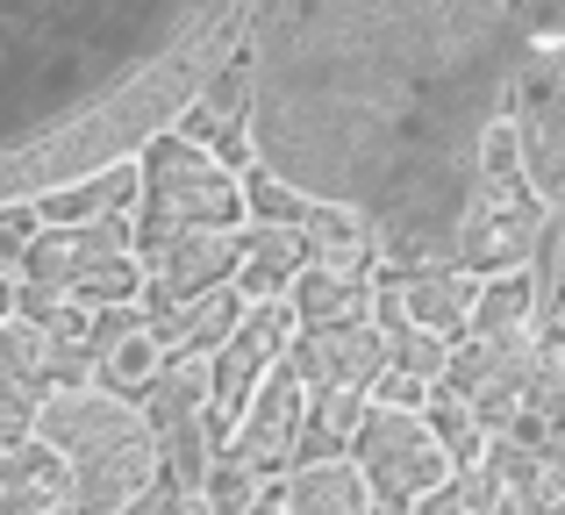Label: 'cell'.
Segmentation results:
<instances>
[{"label": "cell", "instance_id": "obj_1", "mask_svg": "<svg viewBox=\"0 0 565 515\" xmlns=\"http://www.w3.org/2000/svg\"><path fill=\"white\" fill-rule=\"evenodd\" d=\"M565 8L480 0H273L244 8V137L301 208L351 215L408 272L451 265L480 201V151Z\"/></svg>", "mask_w": 565, "mask_h": 515}, {"label": "cell", "instance_id": "obj_2", "mask_svg": "<svg viewBox=\"0 0 565 515\" xmlns=\"http://www.w3.org/2000/svg\"><path fill=\"white\" fill-rule=\"evenodd\" d=\"M244 43L222 0H0V208L122 165Z\"/></svg>", "mask_w": 565, "mask_h": 515}, {"label": "cell", "instance_id": "obj_3", "mask_svg": "<svg viewBox=\"0 0 565 515\" xmlns=\"http://www.w3.org/2000/svg\"><path fill=\"white\" fill-rule=\"evenodd\" d=\"M36 444L65 465V515H122L143 487H158V444L129 401L108 387L43 394Z\"/></svg>", "mask_w": 565, "mask_h": 515}, {"label": "cell", "instance_id": "obj_4", "mask_svg": "<svg viewBox=\"0 0 565 515\" xmlns=\"http://www.w3.org/2000/svg\"><path fill=\"white\" fill-rule=\"evenodd\" d=\"M193 229H244V186L215 151H193L166 129L137 151V223H129V251H158Z\"/></svg>", "mask_w": 565, "mask_h": 515}, {"label": "cell", "instance_id": "obj_5", "mask_svg": "<svg viewBox=\"0 0 565 515\" xmlns=\"http://www.w3.org/2000/svg\"><path fill=\"white\" fill-rule=\"evenodd\" d=\"M22 293L36 301H72V308H137L143 265L129 251V215L79 229H36L22 251Z\"/></svg>", "mask_w": 565, "mask_h": 515}, {"label": "cell", "instance_id": "obj_6", "mask_svg": "<svg viewBox=\"0 0 565 515\" xmlns=\"http://www.w3.org/2000/svg\"><path fill=\"white\" fill-rule=\"evenodd\" d=\"M509 129H515V158H523V186L537 208L565 201V29L552 43L523 57L509 86Z\"/></svg>", "mask_w": 565, "mask_h": 515}, {"label": "cell", "instance_id": "obj_7", "mask_svg": "<svg viewBox=\"0 0 565 515\" xmlns=\"http://www.w3.org/2000/svg\"><path fill=\"white\" fill-rule=\"evenodd\" d=\"M351 465H359L373 515H408L423 494L451 487V459L437 451V437L423 430V416H386L365 408L359 437H351Z\"/></svg>", "mask_w": 565, "mask_h": 515}, {"label": "cell", "instance_id": "obj_8", "mask_svg": "<svg viewBox=\"0 0 565 515\" xmlns=\"http://www.w3.org/2000/svg\"><path fill=\"white\" fill-rule=\"evenodd\" d=\"M544 344L537 330H515V336H451V358H444V387L480 416L487 437L509 430L515 401H523L530 373H537Z\"/></svg>", "mask_w": 565, "mask_h": 515}, {"label": "cell", "instance_id": "obj_9", "mask_svg": "<svg viewBox=\"0 0 565 515\" xmlns=\"http://www.w3.org/2000/svg\"><path fill=\"white\" fill-rule=\"evenodd\" d=\"M287 373L301 379V394H359L386 373V336L373 322H344V330H294Z\"/></svg>", "mask_w": 565, "mask_h": 515}, {"label": "cell", "instance_id": "obj_10", "mask_svg": "<svg viewBox=\"0 0 565 515\" xmlns=\"http://www.w3.org/2000/svg\"><path fill=\"white\" fill-rule=\"evenodd\" d=\"M301 416H308V394H301V379L287 373V358H279L215 451H222V459H236V465H250V473H273V465L294 459V444H301Z\"/></svg>", "mask_w": 565, "mask_h": 515}, {"label": "cell", "instance_id": "obj_11", "mask_svg": "<svg viewBox=\"0 0 565 515\" xmlns=\"http://www.w3.org/2000/svg\"><path fill=\"white\" fill-rule=\"evenodd\" d=\"M386 301H394V330L408 322V330H429V336H466V315H472V293H480V279L451 272V265H429V272H394L380 279Z\"/></svg>", "mask_w": 565, "mask_h": 515}, {"label": "cell", "instance_id": "obj_12", "mask_svg": "<svg viewBox=\"0 0 565 515\" xmlns=\"http://www.w3.org/2000/svg\"><path fill=\"white\" fill-rule=\"evenodd\" d=\"M207 401H215V365L207 358H166L158 365V379L143 387V430H151V444H166V437H186L207 422Z\"/></svg>", "mask_w": 565, "mask_h": 515}, {"label": "cell", "instance_id": "obj_13", "mask_svg": "<svg viewBox=\"0 0 565 515\" xmlns=\"http://www.w3.org/2000/svg\"><path fill=\"white\" fill-rule=\"evenodd\" d=\"M308 244L301 229H236V301L258 308V301H287V287L301 279Z\"/></svg>", "mask_w": 565, "mask_h": 515}, {"label": "cell", "instance_id": "obj_14", "mask_svg": "<svg viewBox=\"0 0 565 515\" xmlns=\"http://www.w3.org/2000/svg\"><path fill=\"white\" fill-rule=\"evenodd\" d=\"M273 502H279V515H373V494H365V480H359L351 459L294 465Z\"/></svg>", "mask_w": 565, "mask_h": 515}, {"label": "cell", "instance_id": "obj_15", "mask_svg": "<svg viewBox=\"0 0 565 515\" xmlns=\"http://www.w3.org/2000/svg\"><path fill=\"white\" fill-rule=\"evenodd\" d=\"M287 308H294V330H344V322H373V279L301 265V279L287 287Z\"/></svg>", "mask_w": 565, "mask_h": 515}, {"label": "cell", "instance_id": "obj_16", "mask_svg": "<svg viewBox=\"0 0 565 515\" xmlns=\"http://www.w3.org/2000/svg\"><path fill=\"white\" fill-rule=\"evenodd\" d=\"M172 137L193 143V151H207V143H215V151H230V143L244 137V57H230V65H222L215 79L186 100Z\"/></svg>", "mask_w": 565, "mask_h": 515}, {"label": "cell", "instance_id": "obj_17", "mask_svg": "<svg viewBox=\"0 0 565 515\" xmlns=\"http://www.w3.org/2000/svg\"><path fill=\"white\" fill-rule=\"evenodd\" d=\"M236 315H244V301H236V287H215L207 301L180 308L172 322H151V330H158V351H166V358H215V351L230 344Z\"/></svg>", "mask_w": 565, "mask_h": 515}, {"label": "cell", "instance_id": "obj_18", "mask_svg": "<svg viewBox=\"0 0 565 515\" xmlns=\"http://www.w3.org/2000/svg\"><path fill=\"white\" fill-rule=\"evenodd\" d=\"M94 358H100V379H108V394L122 401V394H143L158 379V365H166V351H158V330L143 322V308L122 322V330L94 336Z\"/></svg>", "mask_w": 565, "mask_h": 515}, {"label": "cell", "instance_id": "obj_19", "mask_svg": "<svg viewBox=\"0 0 565 515\" xmlns=\"http://www.w3.org/2000/svg\"><path fill=\"white\" fill-rule=\"evenodd\" d=\"M515 330H537V279H530V272L480 279L472 315H466V336H515Z\"/></svg>", "mask_w": 565, "mask_h": 515}, {"label": "cell", "instance_id": "obj_20", "mask_svg": "<svg viewBox=\"0 0 565 515\" xmlns=\"http://www.w3.org/2000/svg\"><path fill=\"white\" fill-rule=\"evenodd\" d=\"M423 430L437 437V451L451 459V473L480 465V459H487V444H494V437L480 430V416H472V408L458 401L451 387H429V401H423Z\"/></svg>", "mask_w": 565, "mask_h": 515}, {"label": "cell", "instance_id": "obj_21", "mask_svg": "<svg viewBox=\"0 0 565 515\" xmlns=\"http://www.w3.org/2000/svg\"><path fill=\"white\" fill-rule=\"evenodd\" d=\"M0 394H29V401H43V330L22 315L0 322Z\"/></svg>", "mask_w": 565, "mask_h": 515}, {"label": "cell", "instance_id": "obj_22", "mask_svg": "<svg viewBox=\"0 0 565 515\" xmlns=\"http://www.w3.org/2000/svg\"><path fill=\"white\" fill-rule=\"evenodd\" d=\"M265 494H273V480L215 451V465H207V487H201V508H207V515H250Z\"/></svg>", "mask_w": 565, "mask_h": 515}, {"label": "cell", "instance_id": "obj_23", "mask_svg": "<svg viewBox=\"0 0 565 515\" xmlns=\"http://www.w3.org/2000/svg\"><path fill=\"white\" fill-rule=\"evenodd\" d=\"M386 336V373H408V379H423V387H437L444 379V358H451V344L444 336H429V330H380Z\"/></svg>", "mask_w": 565, "mask_h": 515}, {"label": "cell", "instance_id": "obj_24", "mask_svg": "<svg viewBox=\"0 0 565 515\" xmlns=\"http://www.w3.org/2000/svg\"><path fill=\"white\" fill-rule=\"evenodd\" d=\"M36 408L43 401H29V394H0V451H14V444L36 437Z\"/></svg>", "mask_w": 565, "mask_h": 515}, {"label": "cell", "instance_id": "obj_25", "mask_svg": "<svg viewBox=\"0 0 565 515\" xmlns=\"http://www.w3.org/2000/svg\"><path fill=\"white\" fill-rule=\"evenodd\" d=\"M408 515H472V508H466V494H458V487H437V494H423Z\"/></svg>", "mask_w": 565, "mask_h": 515}, {"label": "cell", "instance_id": "obj_26", "mask_svg": "<svg viewBox=\"0 0 565 515\" xmlns=\"http://www.w3.org/2000/svg\"><path fill=\"white\" fill-rule=\"evenodd\" d=\"M8 315H14V279L0 272V322H8Z\"/></svg>", "mask_w": 565, "mask_h": 515}, {"label": "cell", "instance_id": "obj_27", "mask_svg": "<svg viewBox=\"0 0 565 515\" xmlns=\"http://www.w3.org/2000/svg\"><path fill=\"white\" fill-rule=\"evenodd\" d=\"M172 515H207V508H201V502H186V494H180V508H172Z\"/></svg>", "mask_w": 565, "mask_h": 515}, {"label": "cell", "instance_id": "obj_28", "mask_svg": "<svg viewBox=\"0 0 565 515\" xmlns=\"http://www.w3.org/2000/svg\"><path fill=\"white\" fill-rule=\"evenodd\" d=\"M250 515H279V502H273V494H265V502H258V508H250Z\"/></svg>", "mask_w": 565, "mask_h": 515}, {"label": "cell", "instance_id": "obj_29", "mask_svg": "<svg viewBox=\"0 0 565 515\" xmlns=\"http://www.w3.org/2000/svg\"><path fill=\"white\" fill-rule=\"evenodd\" d=\"M552 515H565V502H558V508H552Z\"/></svg>", "mask_w": 565, "mask_h": 515}]
</instances>
